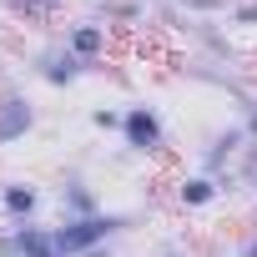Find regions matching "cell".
<instances>
[{
	"label": "cell",
	"instance_id": "8fae6325",
	"mask_svg": "<svg viewBox=\"0 0 257 257\" xmlns=\"http://www.w3.org/2000/svg\"><path fill=\"white\" fill-rule=\"evenodd\" d=\"M91 16L111 31H137L147 21V0H91Z\"/></svg>",
	"mask_w": 257,
	"mask_h": 257
},
{
	"label": "cell",
	"instance_id": "6da1fadb",
	"mask_svg": "<svg viewBox=\"0 0 257 257\" xmlns=\"http://www.w3.org/2000/svg\"><path fill=\"white\" fill-rule=\"evenodd\" d=\"M137 212H116V207H106V212H96V217H61L56 222V237H61V247H66V257H86L91 247H106V242H121L126 232H137Z\"/></svg>",
	"mask_w": 257,
	"mask_h": 257
},
{
	"label": "cell",
	"instance_id": "e0dca14e",
	"mask_svg": "<svg viewBox=\"0 0 257 257\" xmlns=\"http://www.w3.org/2000/svg\"><path fill=\"white\" fill-rule=\"evenodd\" d=\"M232 257H257V227L237 232V242H232Z\"/></svg>",
	"mask_w": 257,
	"mask_h": 257
},
{
	"label": "cell",
	"instance_id": "2e32d148",
	"mask_svg": "<svg viewBox=\"0 0 257 257\" xmlns=\"http://www.w3.org/2000/svg\"><path fill=\"white\" fill-rule=\"evenodd\" d=\"M227 21H232V26H242V31H257V0H237Z\"/></svg>",
	"mask_w": 257,
	"mask_h": 257
},
{
	"label": "cell",
	"instance_id": "4fadbf2b",
	"mask_svg": "<svg viewBox=\"0 0 257 257\" xmlns=\"http://www.w3.org/2000/svg\"><path fill=\"white\" fill-rule=\"evenodd\" d=\"M86 121L96 126V132H106V137H121V121H126V106H121V101H96V106L86 111Z\"/></svg>",
	"mask_w": 257,
	"mask_h": 257
},
{
	"label": "cell",
	"instance_id": "7a4b0ae2",
	"mask_svg": "<svg viewBox=\"0 0 257 257\" xmlns=\"http://www.w3.org/2000/svg\"><path fill=\"white\" fill-rule=\"evenodd\" d=\"M167 147H172L167 111H162L157 101H126V121H121V152H126V157H142V162H157Z\"/></svg>",
	"mask_w": 257,
	"mask_h": 257
},
{
	"label": "cell",
	"instance_id": "ba28073f",
	"mask_svg": "<svg viewBox=\"0 0 257 257\" xmlns=\"http://www.w3.org/2000/svg\"><path fill=\"white\" fill-rule=\"evenodd\" d=\"M56 212H61V217H96V212H106L96 182H91L81 167L61 172V182H56Z\"/></svg>",
	"mask_w": 257,
	"mask_h": 257
},
{
	"label": "cell",
	"instance_id": "ac0fdd59",
	"mask_svg": "<svg viewBox=\"0 0 257 257\" xmlns=\"http://www.w3.org/2000/svg\"><path fill=\"white\" fill-rule=\"evenodd\" d=\"M152 257H187V247H182V242H162Z\"/></svg>",
	"mask_w": 257,
	"mask_h": 257
},
{
	"label": "cell",
	"instance_id": "5b68a950",
	"mask_svg": "<svg viewBox=\"0 0 257 257\" xmlns=\"http://www.w3.org/2000/svg\"><path fill=\"white\" fill-rule=\"evenodd\" d=\"M247 147H252L247 126H242V121H222V126H212V132L197 142V172H207V177L237 172V162H242Z\"/></svg>",
	"mask_w": 257,
	"mask_h": 257
},
{
	"label": "cell",
	"instance_id": "277c9868",
	"mask_svg": "<svg viewBox=\"0 0 257 257\" xmlns=\"http://www.w3.org/2000/svg\"><path fill=\"white\" fill-rule=\"evenodd\" d=\"M26 66H31V76H36L41 86H51V91H71V86H81L86 76H96L81 56H71V51L61 46V36H56V41H41V46L26 56Z\"/></svg>",
	"mask_w": 257,
	"mask_h": 257
},
{
	"label": "cell",
	"instance_id": "9c48e42d",
	"mask_svg": "<svg viewBox=\"0 0 257 257\" xmlns=\"http://www.w3.org/2000/svg\"><path fill=\"white\" fill-rule=\"evenodd\" d=\"M46 207V187L31 177H6L0 182V217L6 222H36Z\"/></svg>",
	"mask_w": 257,
	"mask_h": 257
},
{
	"label": "cell",
	"instance_id": "8992f818",
	"mask_svg": "<svg viewBox=\"0 0 257 257\" xmlns=\"http://www.w3.org/2000/svg\"><path fill=\"white\" fill-rule=\"evenodd\" d=\"M0 257H66L56 222H6L0 227Z\"/></svg>",
	"mask_w": 257,
	"mask_h": 257
},
{
	"label": "cell",
	"instance_id": "52a82bcc",
	"mask_svg": "<svg viewBox=\"0 0 257 257\" xmlns=\"http://www.w3.org/2000/svg\"><path fill=\"white\" fill-rule=\"evenodd\" d=\"M61 46H66L71 56H81L91 71H106V56H111V26L96 21V16H76V21H66Z\"/></svg>",
	"mask_w": 257,
	"mask_h": 257
},
{
	"label": "cell",
	"instance_id": "7c38bea8",
	"mask_svg": "<svg viewBox=\"0 0 257 257\" xmlns=\"http://www.w3.org/2000/svg\"><path fill=\"white\" fill-rule=\"evenodd\" d=\"M16 21H31V26H41V21H56V16H66V6L71 0H0Z\"/></svg>",
	"mask_w": 257,
	"mask_h": 257
},
{
	"label": "cell",
	"instance_id": "5bb4252c",
	"mask_svg": "<svg viewBox=\"0 0 257 257\" xmlns=\"http://www.w3.org/2000/svg\"><path fill=\"white\" fill-rule=\"evenodd\" d=\"M177 6H182L192 21H217V16H232L237 0H177Z\"/></svg>",
	"mask_w": 257,
	"mask_h": 257
},
{
	"label": "cell",
	"instance_id": "ffe728a7",
	"mask_svg": "<svg viewBox=\"0 0 257 257\" xmlns=\"http://www.w3.org/2000/svg\"><path fill=\"white\" fill-rule=\"evenodd\" d=\"M242 187H247V192H252V202H257V172H247V177H242Z\"/></svg>",
	"mask_w": 257,
	"mask_h": 257
},
{
	"label": "cell",
	"instance_id": "3957f363",
	"mask_svg": "<svg viewBox=\"0 0 257 257\" xmlns=\"http://www.w3.org/2000/svg\"><path fill=\"white\" fill-rule=\"evenodd\" d=\"M41 126V101L21 81H0V152H16Z\"/></svg>",
	"mask_w": 257,
	"mask_h": 257
},
{
	"label": "cell",
	"instance_id": "9a60e30c",
	"mask_svg": "<svg viewBox=\"0 0 257 257\" xmlns=\"http://www.w3.org/2000/svg\"><path fill=\"white\" fill-rule=\"evenodd\" d=\"M232 101H237V121L247 126V137L257 142V91H247V86H242V91H237Z\"/></svg>",
	"mask_w": 257,
	"mask_h": 257
},
{
	"label": "cell",
	"instance_id": "d6986e66",
	"mask_svg": "<svg viewBox=\"0 0 257 257\" xmlns=\"http://www.w3.org/2000/svg\"><path fill=\"white\" fill-rule=\"evenodd\" d=\"M86 257H121V252H116V242H106V247H91Z\"/></svg>",
	"mask_w": 257,
	"mask_h": 257
},
{
	"label": "cell",
	"instance_id": "30bf717a",
	"mask_svg": "<svg viewBox=\"0 0 257 257\" xmlns=\"http://www.w3.org/2000/svg\"><path fill=\"white\" fill-rule=\"evenodd\" d=\"M172 202L182 207V212H212L217 202H222V187H217V177H207V172H182L177 182H172Z\"/></svg>",
	"mask_w": 257,
	"mask_h": 257
}]
</instances>
